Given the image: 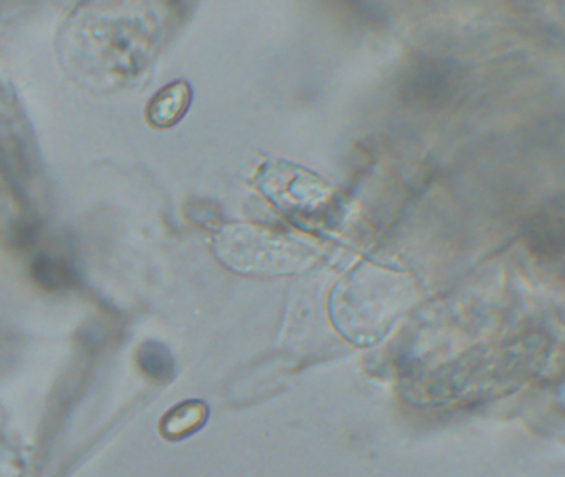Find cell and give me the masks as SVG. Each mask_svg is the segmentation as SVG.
<instances>
[{
  "instance_id": "8992f818",
  "label": "cell",
  "mask_w": 565,
  "mask_h": 477,
  "mask_svg": "<svg viewBox=\"0 0 565 477\" xmlns=\"http://www.w3.org/2000/svg\"><path fill=\"white\" fill-rule=\"evenodd\" d=\"M34 276L46 289L55 290L71 286L72 268L65 262L53 258H39L34 264Z\"/></svg>"
},
{
  "instance_id": "5b68a950",
  "label": "cell",
  "mask_w": 565,
  "mask_h": 477,
  "mask_svg": "<svg viewBox=\"0 0 565 477\" xmlns=\"http://www.w3.org/2000/svg\"><path fill=\"white\" fill-rule=\"evenodd\" d=\"M138 365L148 378L154 381H168L175 375L172 353L161 343L148 342L138 350Z\"/></svg>"
},
{
  "instance_id": "3957f363",
  "label": "cell",
  "mask_w": 565,
  "mask_h": 477,
  "mask_svg": "<svg viewBox=\"0 0 565 477\" xmlns=\"http://www.w3.org/2000/svg\"><path fill=\"white\" fill-rule=\"evenodd\" d=\"M191 98L192 90L188 81L179 80L164 87L148 105V123L158 129L172 128L188 112Z\"/></svg>"
},
{
  "instance_id": "7a4b0ae2",
  "label": "cell",
  "mask_w": 565,
  "mask_h": 477,
  "mask_svg": "<svg viewBox=\"0 0 565 477\" xmlns=\"http://www.w3.org/2000/svg\"><path fill=\"white\" fill-rule=\"evenodd\" d=\"M527 248L541 259L561 258L564 251V208L551 202L526 226Z\"/></svg>"
},
{
  "instance_id": "6da1fadb",
  "label": "cell",
  "mask_w": 565,
  "mask_h": 477,
  "mask_svg": "<svg viewBox=\"0 0 565 477\" xmlns=\"http://www.w3.org/2000/svg\"><path fill=\"white\" fill-rule=\"evenodd\" d=\"M464 81L460 63L425 59L406 72L398 95L412 109L441 110L457 97Z\"/></svg>"
},
{
  "instance_id": "277c9868",
  "label": "cell",
  "mask_w": 565,
  "mask_h": 477,
  "mask_svg": "<svg viewBox=\"0 0 565 477\" xmlns=\"http://www.w3.org/2000/svg\"><path fill=\"white\" fill-rule=\"evenodd\" d=\"M208 418V406L203 401L179 404L163 419L161 431L168 439L185 438L201 428Z\"/></svg>"
}]
</instances>
